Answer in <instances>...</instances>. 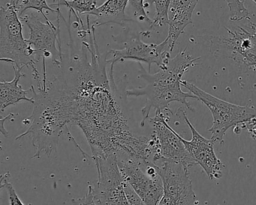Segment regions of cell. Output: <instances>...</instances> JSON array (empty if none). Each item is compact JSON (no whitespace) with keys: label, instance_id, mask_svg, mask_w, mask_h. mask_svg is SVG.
<instances>
[{"label":"cell","instance_id":"cell-1","mask_svg":"<svg viewBox=\"0 0 256 205\" xmlns=\"http://www.w3.org/2000/svg\"><path fill=\"white\" fill-rule=\"evenodd\" d=\"M79 52L72 49L64 58L60 72L49 82L50 90L80 127L92 150V157L132 155L140 136L132 132L122 106V92L116 83L114 68L107 72V56L100 53L96 30L80 36Z\"/></svg>","mask_w":256,"mask_h":205},{"label":"cell","instance_id":"cell-2","mask_svg":"<svg viewBox=\"0 0 256 205\" xmlns=\"http://www.w3.org/2000/svg\"><path fill=\"white\" fill-rule=\"evenodd\" d=\"M200 58H192L186 50H181L174 58L170 60L167 68L160 70L155 74L145 71L142 64H139L140 78L146 80V85L144 88L127 90L126 94L127 97L144 96L146 98V104L142 109L140 126H144L151 109L164 112L169 110V104L174 102H178L192 112H194L187 98L198 100L197 97L192 92H184L181 86L182 76Z\"/></svg>","mask_w":256,"mask_h":205},{"label":"cell","instance_id":"cell-3","mask_svg":"<svg viewBox=\"0 0 256 205\" xmlns=\"http://www.w3.org/2000/svg\"><path fill=\"white\" fill-rule=\"evenodd\" d=\"M34 98L32 115L28 118L30 127L26 132L16 137L20 140L24 137L30 138L36 152L32 158L42 156H50L56 152L60 138L64 128L70 124L65 112L44 91L36 92L31 86Z\"/></svg>","mask_w":256,"mask_h":205},{"label":"cell","instance_id":"cell-4","mask_svg":"<svg viewBox=\"0 0 256 205\" xmlns=\"http://www.w3.org/2000/svg\"><path fill=\"white\" fill-rule=\"evenodd\" d=\"M22 20L16 10L8 4L0 8V60L18 68L32 70L37 86L42 85L43 78L36 65L38 62L35 52L23 36Z\"/></svg>","mask_w":256,"mask_h":205},{"label":"cell","instance_id":"cell-5","mask_svg":"<svg viewBox=\"0 0 256 205\" xmlns=\"http://www.w3.org/2000/svg\"><path fill=\"white\" fill-rule=\"evenodd\" d=\"M182 86L197 97L210 110L212 125L208 131L211 133V140L223 143V138L230 127L244 124L256 118V108L238 106L217 98L193 84L182 80Z\"/></svg>","mask_w":256,"mask_h":205},{"label":"cell","instance_id":"cell-6","mask_svg":"<svg viewBox=\"0 0 256 205\" xmlns=\"http://www.w3.org/2000/svg\"><path fill=\"white\" fill-rule=\"evenodd\" d=\"M59 8V7H58ZM58 25L53 23H43L34 13L24 14L20 18V20L30 30L29 38L26 40L28 44L35 52L36 56L38 61L42 59L43 74L46 76V60L50 58L52 62L58 67L62 65L64 54L61 49L60 18L61 12L58 14Z\"/></svg>","mask_w":256,"mask_h":205},{"label":"cell","instance_id":"cell-7","mask_svg":"<svg viewBox=\"0 0 256 205\" xmlns=\"http://www.w3.org/2000/svg\"><path fill=\"white\" fill-rule=\"evenodd\" d=\"M98 179L92 186L97 205H130L124 190V181L115 154L94 157Z\"/></svg>","mask_w":256,"mask_h":205},{"label":"cell","instance_id":"cell-8","mask_svg":"<svg viewBox=\"0 0 256 205\" xmlns=\"http://www.w3.org/2000/svg\"><path fill=\"white\" fill-rule=\"evenodd\" d=\"M155 166L164 187V194L158 205H194L196 196L188 168L182 163L166 158Z\"/></svg>","mask_w":256,"mask_h":205},{"label":"cell","instance_id":"cell-9","mask_svg":"<svg viewBox=\"0 0 256 205\" xmlns=\"http://www.w3.org/2000/svg\"><path fill=\"white\" fill-rule=\"evenodd\" d=\"M118 166L126 182L142 198L146 205H158L163 194L162 180L160 174H150L146 163L131 158H118Z\"/></svg>","mask_w":256,"mask_h":205},{"label":"cell","instance_id":"cell-10","mask_svg":"<svg viewBox=\"0 0 256 205\" xmlns=\"http://www.w3.org/2000/svg\"><path fill=\"white\" fill-rule=\"evenodd\" d=\"M170 46L168 40H164L160 44H146L140 40V36L128 41L120 50H110L109 54L112 55L110 59L107 60L108 64L114 67L115 64L122 61H137L139 64L143 62L148 65V70L150 72L152 64H156L160 70L167 68L170 60Z\"/></svg>","mask_w":256,"mask_h":205},{"label":"cell","instance_id":"cell-11","mask_svg":"<svg viewBox=\"0 0 256 205\" xmlns=\"http://www.w3.org/2000/svg\"><path fill=\"white\" fill-rule=\"evenodd\" d=\"M176 116L182 118L185 120L192 132V139L190 140H186L180 136L181 140L185 145L188 154L196 161V164L202 167L210 180L220 179L222 176V169L224 166L216 155L214 151L215 142L211 139L203 137L196 130L182 108L178 110Z\"/></svg>","mask_w":256,"mask_h":205},{"label":"cell","instance_id":"cell-12","mask_svg":"<svg viewBox=\"0 0 256 205\" xmlns=\"http://www.w3.org/2000/svg\"><path fill=\"white\" fill-rule=\"evenodd\" d=\"M168 120V115L160 110H156L155 116L150 119L154 126L152 132L158 142L160 154L166 160L178 162L190 168L197 164L186 149L180 136L169 125Z\"/></svg>","mask_w":256,"mask_h":205},{"label":"cell","instance_id":"cell-13","mask_svg":"<svg viewBox=\"0 0 256 205\" xmlns=\"http://www.w3.org/2000/svg\"><path fill=\"white\" fill-rule=\"evenodd\" d=\"M256 5V0H252ZM235 30L227 29L228 36L218 38L221 46L229 52L232 58L246 68L256 70V24L238 26Z\"/></svg>","mask_w":256,"mask_h":205},{"label":"cell","instance_id":"cell-14","mask_svg":"<svg viewBox=\"0 0 256 205\" xmlns=\"http://www.w3.org/2000/svg\"><path fill=\"white\" fill-rule=\"evenodd\" d=\"M199 0H172L169 8L168 42L173 52L179 37L192 22V14Z\"/></svg>","mask_w":256,"mask_h":205},{"label":"cell","instance_id":"cell-15","mask_svg":"<svg viewBox=\"0 0 256 205\" xmlns=\"http://www.w3.org/2000/svg\"><path fill=\"white\" fill-rule=\"evenodd\" d=\"M14 70V78L11 82H2L0 83V110L4 112L6 108L11 106H16L22 101L34 104V98L28 97V92H31L32 89L28 90L23 89L20 85V78L25 74L22 73L23 67L18 68L12 65Z\"/></svg>","mask_w":256,"mask_h":205},{"label":"cell","instance_id":"cell-16","mask_svg":"<svg viewBox=\"0 0 256 205\" xmlns=\"http://www.w3.org/2000/svg\"><path fill=\"white\" fill-rule=\"evenodd\" d=\"M128 0H106V2L97 7L96 10L90 14L94 16L96 20L92 24L96 28L107 24H124L126 22H132L126 14V8Z\"/></svg>","mask_w":256,"mask_h":205},{"label":"cell","instance_id":"cell-17","mask_svg":"<svg viewBox=\"0 0 256 205\" xmlns=\"http://www.w3.org/2000/svg\"><path fill=\"white\" fill-rule=\"evenodd\" d=\"M98 0H56L53 6H64L72 12L77 19L78 23H80L82 28H84L83 22L80 16L83 14H90L96 10Z\"/></svg>","mask_w":256,"mask_h":205},{"label":"cell","instance_id":"cell-18","mask_svg":"<svg viewBox=\"0 0 256 205\" xmlns=\"http://www.w3.org/2000/svg\"><path fill=\"white\" fill-rule=\"evenodd\" d=\"M14 10L18 14L19 18L24 16V13L28 10H34L38 12L40 14H42L43 18L46 20V23H52L48 18L46 17V14L44 13V10L52 12L58 14L59 12V8L54 10L48 4L46 0H18L16 6L14 7Z\"/></svg>","mask_w":256,"mask_h":205},{"label":"cell","instance_id":"cell-19","mask_svg":"<svg viewBox=\"0 0 256 205\" xmlns=\"http://www.w3.org/2000/svg\"><path fill=\"white\" fill-rule=\"evenodd\" d=\"M148 5L154 4L155 6L156 14L150 28L154 26H162L168 24L169 8L172 0H146Z\"/></svg>","mask_w":256,"mask_h":205},{"label":"cell","instance_id":"cell-20","mask_svg":"<svg viewBox=\"0 0 256 205\" xmlns=\"http://www.w3.org/2000/svg\"><path fill=\"white\" fill-rule=\"evenodd\" d=\"M230 11V20L234 22L250 20V13L241 0H224Z\"/></svg>","mask_w":256,"mask_h":205},{"label":"cell","instance_id":"cell-21","mask_svg":"<svg viewBox=\"0 0 256 205\" xmlns=\"http://www.w3.org/2000/svg\"><path fill=\"white\" fill-rule=\"evenodd\" d=\"M128 5L134 10V16L139 22L152 24V20L148 17L145 10L144 0H128Z\"/></svg>","mask_w":256,"mask_h":205},{"label":"cell","instance_id":"cell-22","mask_svg":"<svg viewBox=\"0 0 256 205\" xmlns=\"http://www.w3.org/2000/svg\"><path fill=\"white\" fill-rule=\"evenodd\" d=\"M10 176V172H7L1 176V188H6L10 197V205H24L18 196L12 184L8 182V178Z\"/></svg>","mask_w":256,"mask_h":205},{"label":"cell","instance_id":"cell-23","mask_svg":"<svg viewBox=\"0 0 256 205\" xmlns=\"http://www.w3.org/2000/svg\"><path fill=\"white\" fill-rule=\"evenodd\" d=\"M124 190H125L126 196L130 205H146L145 202L142 200V198L132 188L131 186L128 185L126 182L124 184Z\"/></svg>","mask_w":256,"mask_h":205},{"label":"cell","instance_id":"cell-24","mask_svg":"<svg viewBox=\"0 0 256 205\" xmlns=\"http://www.w3.org/2000/svg\"><path fill=\"white\" fill-rule=\"evenodd\" d=\"M72 205H97L94 200V193H92L91 185L88 186V193L84 197L72 200Z\"/></svg>","mask_w":256,"mask_h":205},{"label":"cell","instance_id":"cell-25","mask_svg":"<svg viewBox=\"0 0 256 205\" xmlns=\"http://www.w3.org/2000/svg\"><path fill=\"white\" fill-rule=\"evenodd\" d=\"M244 128H246L252 138L256 140V118L244 122Z\"/></svg>","mask_w":256,"mask_h":205},{"label":"cell","instance_id":"cell-26","mask_svg":"<svg viewBox=\"0 0 256 205\" xmlns=\"http://www.w3.org/2000/svg\"><path fill=\"white\" fill-rule=\"evenodd\" d=\"M18 0H10V4L14 8L16 6V4H17Z\"/></svg>","mask_w":256,"mask_h":205}]
</instances>
